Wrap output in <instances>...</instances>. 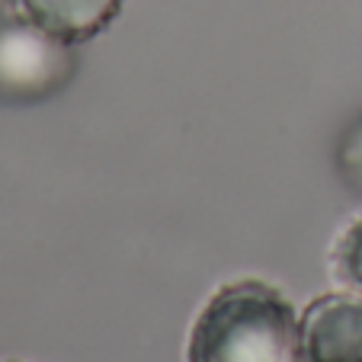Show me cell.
Here are the masks:
<instances>
[{"mask_svg":"<svg viewBox=\"0 0 362 362\" xmlns=\"http://www.w3.org/2000/svg\"><path fill=\"white\" fill-rule=\"evenodd\" d=\"M4 362H16V359H4Z\"/></svg>","mask_w":362,"mask_h":362,"instance_id":"7","label":"cell"},{"mask_svg":"<svg viewBox=\"0 0 362 362\" xmlns=\"http://www.w3.org/2000/svg\"><path fill=\"white\" fill-rule=\"evenodd\" d=\"M330 269L343 286L362 292V212L337 234L330 247Z\"/></svg>","mask_w":362,"mask_h":362,"instance_id":"5","label":"cell"},{"mask_svg":"<svg viewBox=\"0 0 362 362\" xmlns=\"http://www.w3.org/2000/svg\"><path fill=\"white\" fill-rule=\"evenodd\" d=\"M74 48L16 13L0 16V103H39L74 77Z\"/></svg>","mask_w":362,"mask_h":362,"instance_id":"2","label":"cell"},{"mask_svg":"<svg viewBox=\"0 0 362 362\" xmlns=\"http://www.w3.org/2000/svg\"><path fill=\"white\" fill-rule=\"evenodd\" d=\"M298 362H362V292H327L305 308Z\"/></svg>","mask_w":362,"mask_h":362,"instance_id":"3","label":"cell"},{"mask_svg":"<svg viewBox=\"0 0 362 362\" xmlns=\"http://www.w3.org/2000/svg\"><path fill=\"white\" fill-rule=\"evenodd\" d=\"M340 160H343V170H346V177L353 180L356 186H362V125L346 138Z\"/></svg>","mask_w":362,"mask_h":362,"instance_id":"6","label":"cell"},{"mask_svg":"<svg viewBox=\"0 0 362 362\" xmlns=\"http://www.w3.org/2000/svg\"><path fill=\"white\" fill-rule=\"evenodd\" d=\"M7 7L68 45H83L112 26L125 0H7Z\"/></svg>","mask_w":362,"mask_h":362,"instance_id":"4","label":"cell"},{"mask_svg":"<svg viewBox=\"0 0 362 362\" xmlns=\"http://www.w3.org/2000/svg\"><path fill=\"white\" fill-rule=\"evenodd\" d=\"M186 362H298V317L260 279L221 286L189 330Z\"/></svg>","mask_w":362,"mask_h":362,"instance_id":"1","label":"cell"}]
</instances>
